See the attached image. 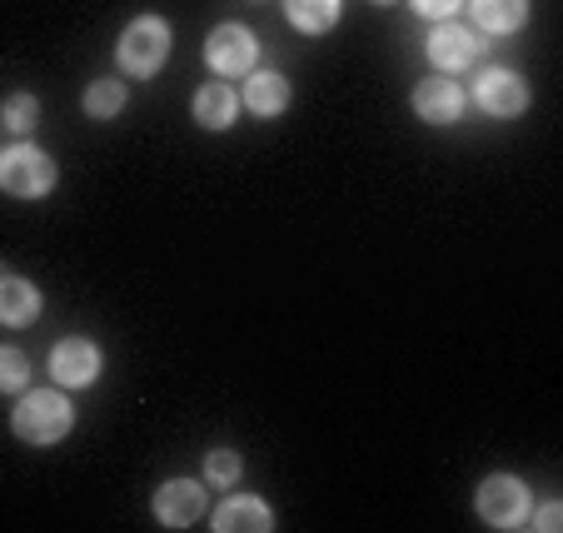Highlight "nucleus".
Wrapping results in <instances>:
<instances>
[{"instance_id":"obj_18","label":"nucleus","mask_w":563,"mask_h":533,"mask_svg":"<svg viewBox=\"0 0 563 533\" xmlns=\"http://www.w3.org/2000/svg\"><path fill=\"white\" fill-rule=\"evenodd\" d=\"M0 120H5V130L11 135H31L35 130V120H41V106H35V96H11L5 100V110H0Z\"/></svg>"},{"instance_id":"obj_9","label":"nucleus","mask_w":563,"mask_h":533,"mask_svg":"<svg viewBox=\"0 0 563 533\" xmlns=\"http://www.w3.org/2000/svg\"><path fill=\"white\" fill-rule=\"evenodd\" d=\"M474 55H478V41L468 25L439 21V31L429 35V60H434L439 70H464V65H474Z\"/></svg>"},{"instance_id":"obj_15","label":"nucleus","mask_w":563,"mask_h":533,"mask_svg":"<svg viewBox=\"0 0 563 533\" xmlns=\"http://www.w3.org/2000/svg\"><path fill=\"white\" fill-rule=\"evenodd\" d=\"M468 5H474L478 31H494V35L519 31L523 15H529V0H468Z\"/></svg>"},{"instance_id":"obj_16","label":"nucleus","mask_w":563,"mask_h":533,"mask_svg":"<svg viewBox=\"0 0 563 533\" xmlns=\"http://www.w3.org/2000/svg\"><path fill=\"white\" fill-rule=\"evenodd\" d=\"M285 11L299 31L319 35V31H330V25L340 21V0H285Z\"/></svg>"},{"instance_id":"obj_22","label":"nucleus","mask_w":563,"mask_h":533,"mask_svg":"<svg viewBox=\"0 0 563 533\" xmlns=\"http://www.w3.org/2000/svg\"><path fill=\"white\" fill-rule=\"evenodd\" d=\"M533 523H539L543 533H553V529H559V523H563V509H559V503H543V509H539V519H533Z\"/></svg>"},{"instance_id":"obj_7","label":"nucleus","mask_w":563,"mask_h":533,"mask_svg":"<svg viewBox=\"0 0 563 533\" xmlns=\"http://www.w3.org/2000/svg\"><path fill=\"white\" fill-rule=\"evenodd\" d=\"M51 374H55V385H65V389H86L100 374V349L90 340H60L51 354Z\"/></svg>"},{"instance_id":"obj_10","label":"nucleus","mask_w":563,"mask_h":533,"mask_svg":"<svg viewBox=\"0 0 563 533\" xmlns=\"http://www.w3.org/2000/svg\"><path fill=\"white\" fill-rule=\"evenodd\" d=\"M415 110L419 120H429V125H449V120L464 115V90L454 86V80H424V86L415 90Z\"/></svg>"},{"instance_id":"obj_14","label":"nucleus","mask_w":563,"mask_h":533,"mask_svg":"<svg viewBox=\"0 0 563 533\" xmlns=\"http://www.w3.org/2000/svg\"><path fill=\"white\" fill-rule=\"evenodd\" d=\"M234 115H240V96H234L230 86H205L200 96H195V120H200L205 130L234 125Z\"/></svg>"},{"instance_id":"obj_20","label":"nucleus","mask_w":563,"mask_h":533,"mask_svg":"<svg viewBox=\"0 0 563 533\" xmlns=\"http://www.w3.org/2000/svg\"><path fill=\"white\" fill-rule=\"evenodd\" d=\"M234 479H240V454H230V448H214L210 459H205V484H214V489H230Z\"/></svg>"},{"instance_id":"obj_1","label":"nucleus","mask_w":563,"mask_h":533,"mask_svg":"<svg viewBox=\"0 0 563 533\" xmlns=\"http://www.w3.org/2000/svg\"><path fill=\"white\" fill-rule=\"evenodd\" d=\"M11 424L25 444H55V438L70 434V404H65V395H55V389H31V395L15 404Z\"/></svg>"},{"instance_id":"obj_23","label":"nucleus","mask_w":563,"mask_h":533,"mask_svg":"<svg viewBox=\"0 0 563 533\" xmlns=\"http://www.w3.org/2000/svg\"><path fill=\"white\" fill-rule=\"evenodd\" d=\"M374 5H394V0H374Z\"/></svg>"},{"instance_id":"obj_17","label":"nucleus","mask_w":563,"mask_h":533,"mask_svg":"<svg viewBox=\"0 0 563 533\" xmlns=\"http://www.w3.org/2000/svg\"><path fill=\"white\" fill-rule=\"evenodd\" d=\"M120 110H125V86H120V80H96V86L86 90V115L110 120V115H120Z\"/></svg>"},{"instance_id":"obj_5","label":"nucleus","mask_w":563,"mask_h":533,"mask_svg":"<svg viewBox=\"0 0 563 533\" xmlns=\"http://www.w3.org/2000/svg\"><path fill=\"white\" fill-rule=\"evenodd\" d=\"M205 60L214 75H250L260 60V45L245 25H220V31L205 41Z\"/></svg>"},{"instance_id":"obj_21","label":"nucleus","mask_w":563,"mask_h":533,"mask_svg":"<svg viewBox=\"0 0 563 533\" xmlns=\"http://www.w3.org/2000/svg\"><path fill=\"white\" fill-rule=\"evenodd\" d=\"M459 5H464V0H415V11L429 15V21H449Z\"/></svg>"},{"instance_id":"obj_3","label":"nucleus","mask_w":563,"mask_h":533,"mask_svg":"<svg viewBox=\"0 0 563 533\" xmlns=\"http://www.w3.org/2000/svg\"><path fill=\"white\" fill-rule=\"evenodd\" d=\"M478 519L489 523V529H523L529 523V489H523L519 479H509V474H494V479L478 484V499H474Z\"/></svg>"},{"instance_id":"obj_13","label":"nucleus","mask_w":563,"mask_h":533,"mask_svg":"<svg viewBox=\"0 0 563 533\" xmlns=\"http://www.w3.org/2000/svg\"><path fill=\"white\" fill-rule=\"evenodd\" d=\"M35 314H41L35 285H25L15 275H0V324H31Z\"/></svg>"},{"instance_id":"obj_8","label":"nucleus","mask_w":563,"mask_h":533,"mask_svg":"<svg viewBox=\"0 0 563 533\" xmlns=\"http://www.w3.org/2000/svg\"><path fill=\"white\" fill-rule=\"evenodd\" d=\"M200 513H205V489L195 479H170L155 493V519L165 529H190Z\"/></svg>"},{"instance_id":"obj_6","label":"nucleus","mask_w":563,"mask_h":533,"mask_svg":"<svg viewBox=\"0 0 563 533\" xmlns=\"http://www.w3.org/2000/svg\"><path fill=\"white\" fill-rule=\"evenodd\" d=\"M474 100L489 110V115L509 120V115H523V110H529V86H523L514 70H484L474 86Z\"/></svg>"},{"instance_id":"obj_4","label":"nucleus","mask_w":563,"mask_h":533,"mask_svg":"<svg viewBox=\"0 0 563 533\" xmlns=\"http://www.w3.org/2000/svg\"><path fill=\"white\" fill-rule=\"evenodd\" d=\"M165 55H170V25L159 21V15H140L125 31V41H120L125 75H155L165 65Z\"/></svg>"},{"instance_id":"obj_12","label":"nucleus","mask_w":563,"mask_h":533,"mask_svg":"<svg viewBox=\"0 0 563 533\" xmlns=\"http://www.w3.org/2000/svg\"><path fill=\"white\" fill-rule=\"evenodd\" d=\"M289 106V80L275 70H255L245 80V110H255V115H285Z\"/></svg>"},{"instance_id":"obj_2","label":"nucleus","mask_w":563,"mask_h":533,"mask_svg":"<svg viewBox=\"0 0 563 533\" xmlns=\"http://www.w3.org/2000/svg\"><path fill=\"white\" fill-rule=\"evenodd\" d=\"M0 190L21 195V200H35V195L55 190V160L35 145H15L0 155Z\"/></svg>"},{"instance_id":"obj_11","label":"nucleus","mask_w":563,"mask_h":533,"mask_svg":"<svg viewBox=\"0 0 563 533\" xmlns=\"http://www.w3.org/2000/svg\"><path fill=\"white\" fill-rule=\"evenodd\" d=\"M214 529H220V533H240V529L269 533V529H275V519H269L265 499H224L220 509H214Z\"/></svg>"},{"instance_id":"obj_19","label":"nucleus","mask_w":563,"mask_h":533,"mask_svg":"<svg viewBox=\"0 0 563 533\" xmlns=\"http://www.w3.org/2000/svg\"><path fill=\"white\" fill-rule=\"evenodd\" d=\"M31 385V359L21 349H5L0 344V395H15V389Z\"/></svg>"}]
</instances>
